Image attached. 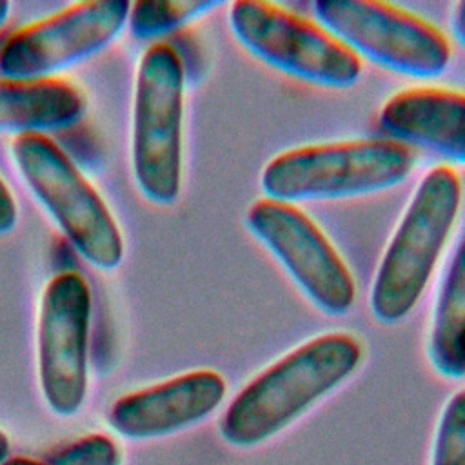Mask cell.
<instances>
[{"label": "cell", "mask_w": 465, "mask_h": 465, "mask_svg": "<svg viewBox=\"0 0 465 465\" xmlns=\"http://www.w3.org/2000/svg\"><path fill=\"white\" fill-rule=\"evenodd\" d=\"M363 361V345L351 332L318 334L258 372L229 401L218 430L232 447L260 445L345 383Z\"/></svg>", "instance_id": "1"}, {"label": "cell", "mask_w": 465, "mask_h": 465, "mask_svg": "<svg viewBox=\"0 0 465 465\" xmlns=\"http://www.w3.org/2000/svg\"><path fill=\"white\" fill-rule=\"evenodd\" d=\"M463 182L450 165H434L418 182L378 263L369 307L383 325L403 322L418 305L456 225Z\"/></svg>", "instance_id": "2"}, {"label": "cell", "mask_w": 465, "mask_h": 465, "mask_svg": "<svg viewBox=\"0 0 465 465\" xmlns=\"http://www.w3.org/2000/svg\"><path fill=\"white\" fill-rule=\"evenodd\" d=\"M411 147L387 138H352L292 147L272 156L260 174L263 198L305 203L371 196L405 182Z\"/></svg>", "instance_id": "3"}, {"label": "cell", "mask_w": 465, "mask_h": 465, "mask_svg": "<svg viewBox=\"0 0 465 465\" xmlns=\"http://www.w3.org/2000/svg\"><path fill=\"white\" fill-rule=\"evenodd\" d=\"M185 69L167 42L151 44L134 76L131 165L140 194L160 207L174 205L183 173Z\"/></svg>", "instance_id": "4"}, {"label": "cell", "mask_w": 465, "mask_h": 465, "mask_svg": "<svg viewBox=\"0 0 465 465\" xmlns=\"http://www.w3.org/2000/svg\"><path fill=\"white\" fill-rule=\"evenodd\" d=\"M29 193L76 252L94 269L114 271L125 256L122 231L104 198L73 160L45 134H24L9 145Z\"/></svg>", "instance_id": "5"}, {"label": "cell", "mask_w": 465, "mask_h": 465, "mask_svg": "<svg viewBox=\"0 0 465 465\" xmlns=\"http://www.w3.org/2000/svg\"><path fill=\"white\" fill-rule=\"evenodd\" d=\"M236 42L267 67L322 89H349L361 60L316 20L276 2L236 0L227 15Z\"/></svg>", "instance_id": "6"}, {"label": "cell", "mask_w": 465, "mask_h": 465, "mask_svg": "<svg viewBox=\"0 0 465 465\" xmlns=\"http://www.w3.org/2000/svg\"><path fill=\"white\" fill-rule=\"evenodd\" d=\"M311 7L360 60L414 80L438 78L449 67V38L412 11L380 0H316Z\"/></svg>", "instance_id": "7"}, {"label": "cell", "mask_w": 465, "mask_h": 465, "mask_svg": "<svg viewBox=\"0 0 465 465\" xmlns=\"http://www.w3.org/2000/svg\"><path fill=\"white\" fill-rule=\"evenodd\" d=\"M245 227L283 267L302 294L322 312L347 314L356 283L322 227L298 205L260 198L245 213Z\"/></svg>", "instance_id": "8"}, {"label": "cell", "mask_w": 465, "mask_h": 465, "mask_svg": "<svg viewBox=\"0 0 465 465\" xmlns=\"http://www.w3.org/2000/svg\"><path fill=\"white\" fill-rule=\"evenodd\" d=\"M91 289L74 271L54 274L42 291L36 369L42 396L58 416L76 414L87 396Z\"/></svg>", "instance_id": "9"}, {"label": "cell", "mask_w": 465, "mask_h": 465, "mask_svg": "<svg viewBox=\"0 0 465 465\" xmlns=\"http://www.w3.org/2000/svg\"><path fill=\"white\" fill-rule=\"evenodd\" d=\"M129 7L127 0H84L16 29L0 47V74L54 78L109 47L127 25Z\"/></svg>", "instance_id": "10"}, {"label": "cell", "mask_w": 465, "mask_h": 465, "mask_svg": "<svg viewBox=\"0 0 465 465\" xmlns=\"http://www.w3.org/2000/svg\"><path fill=\"white\" fill-rule=\"evenodd\" d=\"M225 392L227 383L218 371L196 369L120 396L107 420L125 438H162L203 421L222 405Z\"/></svg>", "instance_id": "11"}, {"label": "cell", "mask_w": 465, "mask_h": 465, "mask_svg": "<svg viewBox=\"0 0 465 465\" xmlns=\"http://www.w3.org/2000/svg\"><path fill=\"white\" fill-rule=\"evenodd\" d=\"M387 138L465 165V93L412 87L392 94L380 109Z\"/></svg>", "instance_id": "12"}, {"label": "cell", "mask_w": 465, "mask_h": 465, "mask_svg": "<svg viewBox=\"0 0 465 465\" xmlns=\"http://www.w3.org/2000/svg\"><path fill=\"white\" fill-rule=\"evenodd\" d=\"M85 109V94L69 80L0 76V134L47 136L76 125Z\"/></svg>", "instance_id": "13"}, {"label": "cell", "mask_w": 465, "mask_h": 465, "mask_svg": "<svg viewBox=\"0 0 465 465\" xmlns=\"http://www.w3.org/2000/svg\"><path fill=\"white\" fill-rule=\"evenodd\" d=\"M427 356L441 378H465V234L445 269L434 298Z\"/></svg>", "instance_id": "14"}, {"label": "cell", "mask_w": 465, "mask_h": 465, "mask_svg": "<svg viewBox=\"0 0 465 465\" xmlns=\"http://www.w3.org/2000/svg\"><path fill=\"white\" fill-rule=\"evenodd\" d=\"M216 0H138L129 7L127 25L140 40H158L222 7Z\"/></svg>", "instance_id": "15"}, {"label": "cell", "mask_w": 465, "mask_h": 465, "mask_svg": "<svg viewBox=\"0 0 465 465\" xmlns=\"http://www.w3.org/2000/svg\"><path fill=\"white\" fill-rule=\"evenodd\" d=\"M430 465H465V389L454 392L440 414Z\"/></svg>", "instance_id": "16"}, {"label": "cell", "mask_w": 465, "mask_h": 465, "mask_svg": "<svg viewBox=\"0 0 465 465\" xmlns=\"http://www.w3.org/2000/svg\"><path fill=\"white\" fill-rule=\"evenodd\" d=\"M45 465H122V450L107 434H85L44 456Z\"/></svg>", "instance_id": "17"}, {"label": "cell", "mask_w": 465, "mask_h": 465, "mask_svg": "<svg viewBox=\"0 0 465 465\" xmlns=\"http://www.w3.org/2000/svg\"><path fill=\"white\" fill-rule=\"evenodd\" d=\"M18 222V207L7 183L0 178V236H7L15 231Z\"/></svg>", "instance_id": "18"}, {"label": "cell", "mask_w": 465, "mask_h": 465, "mask_svg": "<svg viewBox=\"0 0 465 465\" xmlns=\"http://www.w3.org/2000/svg\"><path fill=\"white\" fill-rule=\"evenodd\" d=\"M450 33L452 38L465 47V0L456 2L450 11Z\"/></svg>", "instance_id": "19"}, {"label": "cell", "mask_w": 465, "mask_h": 465, "mask_svg": "<svg viewBox=\"0 0 465 465\" xmlns=\"http://www.w3.org/2000/svg\"><path fill=\"white\" fill-rule=\"evenodd\" d=\"M9 450H11V441L7 434L0 429V465H4L9 460Z\"/></svg>", "instance_id": "20"}, {"label": "cell", "mask_w": 465, "mask_h": 465, "mask_svg": "<svg viewBox=\"0 0 465 465\" xmlns=\"http://www.w3.org/2000/svg\"><path fill=\"white\" fill-rule=\"evenodd\" d=\"M4 465H45L44 461H38V460H29V458H9Z\"/></svg>", "instance_id": "21"}, {"label": "cell", "mask_w": 465, "mask_h": 465, "mask_svg": "<svg viewBox=\"0 0 465 465\" xmlns=\"http://www.w3.org/2000/svg\"><path fill=\"white\" fill-rule=\"evenodd\" d=\"M9 15H11V4L5 2V0H0V29L9 20Z\"/></svg>", "instance_id": "22"}]
</instances>
